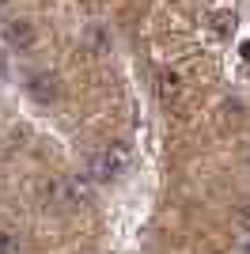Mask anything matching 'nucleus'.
<instances>
[{"mask_svg": "<svg viewBox=\"0 0 250 254\" xmlns=\"http://www.w3.org/2000/svg\"><path fill=\"white\" fill-rule=\"evenodd\" d=\"M212 27H216V34H231L235 31V15H231V11H216V15H212Z\"/></svg>", "mask_w": 250, "mask_h": 254, "instance_id": "nucleus-7", "label": "nucleus"}, {"mask_svg": "<svg viewBox=\"0 0 250 254\" xmlns=\"http://www.w3.org/2000/svg\"><path fill=\"white\" fill-rule=\"evenodd\" d=\"M46 197L57 209H83V205L95 201V182L87 175H61L46 186Z\"/></svg>", "mask_w": 250, "mask_h": 254, "instance_id": "nucleus-2", "label": "nucleus"}, {"mask_svg": "<svg viewBox=\"0 0 250 254\" xmlns=\"http://www.w3.org/2000/svg\"><path fill=\"white\" fill-rule=\"evenodd\" d=\"M235 220H239V228H247V232H250V201H243L239 209H235Z\"/></svg>", "mask_w": 250, "mask_h": 254, "instance_id": "nucleus-9", "label": "nucleus"}, {"mask_svg": "<svg viewBox=\"0 0 250 254\" xmlns=\"http://www.w3.org/2000/svg\"><path fill=\"white\" fill-rule=\"evenodd\" d=\"M87 42H91V53H103L106 46H110V34H106V31H91V34H87Z\"/></svg>", "mask_w": 250, "mask_h": 254, "instance_id": "nucleus-8", "label": "nucleus"}, {"mask_svg": "<svg viewBox=\"0 0 250 254\" xmlns=\"http://www.w3.org/2000/svg\"><path fill=\"white\" fill-rule=\"evenodd\" d=\"M8 42H11V50L27 53V50H34L38 34H34V27H31L27 19H11V23H8Z\"/></svg>", "mask_w": 250, "mask_h": 254, "instance_id": "nucleus-3", "label": "nucleus"}, {"mask_svg": "<svg viewBox=\"0 0 250 254\" xmlns=\"http://www.w3.org/2000/svg\"><path fill=\"white\" fill-rule=\"evenodd\" d=\"M0 254H19V235L0 228Z\"/></svg>", "mask_w": 250, "mask_h": 254, "instance_id": "nucleus-6", "label": "nucleus"}, {"mask_svg": "<svg viewBox=\"0 0 250 254\" xmlns=\"http://www.w3.org/2000/svg\"><path fill=\"white\" fill-rule=\"evenodd\" d=\"M125 167H129V144H125V140H110V144H103V148H95L91 156H87L83 175L99 186V182H114Z\"/></svg>", "mask_w": 250, "mask_h": 254, "instance_id": "nucleus-1", "label": "nucleus"}, {"mask_svg": "<svg viewBox=\"0 0 250 254\" xmlns=\"http://www.w3.org/2000/svg\"><path fill=\"white\" fill-rule=\"evenodd\" d=\"M156 91H159V99L163 103H175L178 95H182V80H178V72H156Z\"/></svg>", "mask_w": 250, "mask_h": 254, "instance_id": "nucleus-4", "label": "nucleus"}, {"mask_svg": "<svg viewBox=\"0 0 250 254\" xmlns=\"http://www.w3.org/2000/svg\"><path fill=\"white\" fill-rule=\"evenodd\" d=\"M27 91H31L38 103H50V99H57V80H53V76H46V72H38V76H31Z\"/></svg>", "mask_w": 250, "mask_h": 254, "instance_id": "nucleus-5", "label": "nucleus"}]
</instances>
